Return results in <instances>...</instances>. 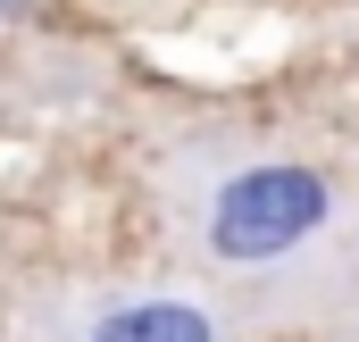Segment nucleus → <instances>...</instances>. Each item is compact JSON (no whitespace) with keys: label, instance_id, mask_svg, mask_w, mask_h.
Listing matches in <instances>:
<instances>
[{"label":"nucleus","instance_id":"7ed1b4c3","mask_svg":"<svg viewBox=\"0 0 359 342\" xmlns=\"http://www.w3.org/2000/svg\"><path fill=\"white\" fill-rule=\"evenodd\" d=\"M25 8H34V0H0V17H25Z\"/></svg>","mask_w":359,"mask_h":342},{"label":"nucleus","instance_id":"f257e3e1","mask_svg":"<svg viewBox=\"0 0 359 342\" xmlns=\"http://www.w3.org/2000/svg\"><path fill=\"white\" fill-rule=\"evenodd\" d=\"M334 226V184L301 159H251V167L217 175L201 200V242L226 267H268L292 259L301 242H318Z\"/></svg>","mask_w":359,"mask_h":342},{"label":"nucleus","instance_id":"f03ea898","mask_svg":"<svg viewBox=\"0 0 359 342\" xmlns=\"http://www.w3.org/2000/svg\"><path fill=\"white\" fill-rule=\"evenodd\" d=\"M84 342H226V326H217L201 301L142 292V301H109V309L84 326Z\"/></svg>","mask_w":359,"mask_h":342}]
</instances>
